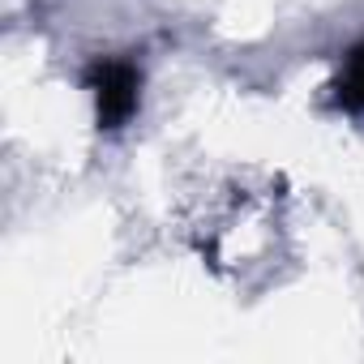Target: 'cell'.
Wrapping results in <instances>:
<instances>
[{"label": "cell", "instance_id": "1", "mask_svg": "<svg viewBox=\"0 0 364 364\" xmlns=\"http://www.w3.org/2000/svg\"><path fill=\"white\" fill-rule=\"evenodd\" d=\"M86 90L95 95V120L99 129H124L141 99V73L133 60L103 56L86 69Z\"/></svg>", "mask_w": 364, "mask_h": 364}, {"label": "cell", "instance_id": "2", "mask_svg": "<svg viewBox=\"0 0 364 364\" xmlns=\"http://www.w3.org/2000/svg\"><path fill=\"white\" fill-rule=\"evenodd\" d=\"M330 99H334V107H343V112H351V116L364 112V39L347 52L338 77L330 82Z\"/></svg>", "mask_w": 364, "mask_h": 364}]
</instances>
